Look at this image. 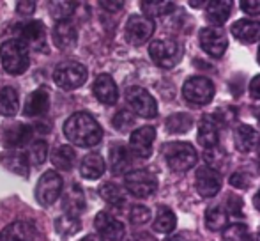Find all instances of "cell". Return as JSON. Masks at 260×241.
<instances>
[{
    "label": "cell",
    "mask_w": 260,
    "mask_h": 241,
    "mask_svg": "<svg viewBox=\"0 0 260 241\" xmlns=\"http://www.w3.org/2000/svg\"><path fill=\"white\" fill-rule=\"evenodd\" d=\"M64 135L78 147H94L103 138V130L90 114L76 112L64 123Z\"/></svg>",
    "instance_id": "1"
},
{
    "label": "cell",
    "mask_w": 260,
    "mask_h": 241,
    "mask_svg": "<svg viewBox=\"0 0 260 241\" xmlns=\"http://www.w3.org/2000/svg\"><path fill=\"white\" fill-rule=\"evenodd\" d=\"M0 61L9 75H21L30 64L28 46L20 39H9L0 46Z\"/></svg>",
    "instance_id": "2"
},
{
    "label": "cell",
    "mask_w": 260,
    "mask_h": 241,
    "mask_svg": "<svg viewBox=\"0 0 260 241\" xmlns=\"http://www.w3.org/2000/svg\"><path fill=\"white\" fill-rule=\"evenodd\" d=\"M163 156L167 160L168 167H170L174 172H186V170L193 169V165L197 163V151L191 144H186V142H170V144H165L161 147Z\"/></svg>",
    "instance_id": "3"
},
{
    "label": "cell",
    "mask_w": 260,
    "mask_h": 241,
    "mask_svg": "<svg viewBox=\"0 0 260 241\" xmlns=\"http://www.w3.org/2000/svg\"><path fill=\"white\" fill-rule=\"evenodd\" d=\"M87 68L80 62H62L53 73V82L64 91H75L87 82Z\"/></svg>",
    "instance_id": "4"
},
{
    "label": "cell",
    "mask_w": 260,
    "mask_h": 241,
    "mask_svg": "<svg viewBox=\"0 0 260 241\" xmlns=\"http://www.w3.org/2000/svg\"><path fill=\"white\" fill-rule=\"evenodd\" d=\"M182 98L197 107L211 103L214 98V83L207 76H191L182 85Z\"/></svg>",
    "instance_id": "5"
},
{
    "label": "cell",
    "mask_w": 260,
    "mask_h": 241,
    "mask_svg": "<svg viewBox=\"0 0 260 241\" xmlns=\"http://www.w3.org/2000/svg\"><path fill=\"white\" fill-rule=\"evenodd\" d=\"M149 55L154 61L156 66L163 69H170L179 64L182 57V50L177 41L172 39H156L149 46Z\"/></svg>",
    "instance_id": "6"
},
{
    "label": "cell",
    "mask_w": 260,
    "mask_h": 241,
    "mask_svg": "<svg viewBox=\"0 0 260 241\" xmlns=\"http://www.w3.org/2000/svg\"><path fill=\"white\" fill-rule=\"evenodd\" d=\"M124 186L131 195L138 199H145L156 193L157 190V177L151 170H131L124 176Z\"/></svg>",
    "instance_id": "7"
},
{
    "label": "cell",
    "mask_w": 260,
    "mask_h": 241,
    "mask_svg": "<svg viewBox=\"0 0 260 241\" xmlns=\"http://www.w3.org/2000/svg\"><path fill=\"white\" fill-rule=\"evenodd\" d=\"M62 188H64V181L58 176V172L48 170L38 181V186H36V200L41 206H52V204L58 200Z\"/></svg>",
    "instance_id": "8"
},
{
    "label": "cell",
    "mask_w": 260,
    "mask_h": 241,
    "mask_svg": "<svg viewBox=\"0 0 260 241\" xmlns=\"http://www.w3.org/2000/svg\"><path fill=\"white\" fill-rule=\"evenodd\" d=\"M126 100L131 105L135 112L140 117L145 119H154L157 115V103L156 100L151 96L149 91H145L144 87H129L126 91Z\"/></svg>",
    "instance_id": "9"
},
{
    "label": "cell",
    "mask_w": 260,
    "mask_h": 241,
    "mask_svg": "<svg viewBox=\"0 0 260 241\" xmlns=\"http://www.w3.org/2000/svg\"><path fill=\"white\" fill-rule=\"evenodd\" d=\"M154 34V21L144 14H133L126 23V39L131 45H144Z\"/></svg>",
    "instance_id": "10"
},
{
    "label": "cell",
    "mask_w": 260,
    "mask_h": 241,
    "mask_svg": "<svg viewBox=\"0 0 260 241\" xmlns=\"http://www.w3.org/2000/svg\"><path fill=\"white\" fill-rule=\"evenodd\" d=\"M199 41L202 50L211 57H223V53L226 52V46H229V41H226V34L223 32V28L219 27H206L200 31L199 34Z\"/></svg>",
    "instance_id": "11"
},
{
    "label": "cell",
    "mask_w": 260,
    "mask_h": 241,
    "mask_svg": "<svg viewBox=\"0 0 260 241\" xmlns=\"http://www.w3.org/2000/svg\"><path fill=\"white\" fill-rule=\"evenodd\" d=\"M154 138H156V130L152 126L138 128L129 137V153L138 156V158H149L152 155Z\"/></svg>",
    "instance_id": "12"
},
{
    "label": "cell",
    "mask_w": 260,
    "mask_h": 241,
    "mask_svg": "<svg viewBox=\"0 0 260 241\" xmlns=\"http://www.w3.org/2000/svg\"><path fill=\"white\" fill-rule=\"evenodd\" d=\"M195 186L200 195L206 197V199H211L221 190V174L207 165L200 167L195 176Z\"/></svg>",
    "instance_id": "13"
},
{
    "label": "cell",
    "mask_w": 260,
    "mask_h": 241,
    "mask_svg": "<svg viewBox=\"0 0 260 241\" xmlns=\"http://www.w3.org/2000/svg\"><path fill=\"white\" fill-rule=\"evenodd\" d=\"M94 225H96V231L100 232L101 238L108 241H120L124 239V234H126L122 222L117 220L113 215L106 213V211H101V213L96 215Z\"/></svg>",
    "instance_id": "14"
},
{
    "label": "cell",
    "mask_w": 260,
    "mask_h": 241,
    "mask_svg": "<svg viewBox=\"0 0 260 241\" xmlns=\"http://www.w3.org/2000/svg\"><path fill=\"white\" fill-rule=\"evenodd\" d=\"M62 209L68 217H76L85 209V193L78 183H73L62 197Z\"/></svg>",
    "instance_id": "15"
},
{
    "label": "cell",
    "mask_w": 260,
    "mask_h": 241,
    "mask_svg": "<svg viewBox=\"0 0 260 241\" xmlns=\"http://www.w3.org/2000/svg\"><path fill=\"white\" fill-rule=\"evenodd\" d=\"M32 135H34V128L27 126V124L16 123L6 126V130L2 133V140L6 147H21V145L30 142Z\"/></svg>",
    "instance_id": "16"
},
{
    "label": "cell",
    "mask_w": 260,
    "mask_h": 241,
    "mask_svg": "<svg viewBox=\"0 0 260 241\" xmlns=\"http://www.w3.org/2000/svg\"><path fill=\"white\" fill-rule=\"evenodd\" d=\"M260 144V135L255 128L248 126V124H239L234 130V145L239 153H251L258 147Z\"/></svg>",
    "instance_id": "17"
},
{
    "label": "cell",
    "mask_w": 260,
    "mask_h": 241,
    "mask_svg": "<svg viewBox=\"0 0 260 241\" xmlns=\"http://www.w3.org/2000/svg\"><path fill=\"white\" fill-rule=\"evenodd\" d=\"M94 96L101 101L103 105H115L119 100V89H117L115 82L110 75H100L94 82Z\"/></svg>",
    "instance_id": "18"
},
{
    "label": "cell",
    "mask_w": 260,
    "mask_h": 241,
    "mask_svg": "<svg viewBox=\"0 0 260 241\" xmlns=\"http://www.w3.org/2000/svg\"><path fill=\"white\" fill-rule=\"evenodd\" d=\"M218 124L212 115H204L200 119V124H199V135H197V140L199 144L202 145L204 149H214L218 145V140H219V130H218Z\"/></svg>",
    "instance_id": "19"
},
{
    "label": "cell",
    "mask_w": 260,
    "mask_h": 241,
    "mask_svg": "<svg viewBox=\"0 0 260 241\" xmlns=\"http://www.w3.org/2000/svg\"><path fill=\"white\" fill-rule=\"evenodd\" d=\"M232 34L234 38L239 39L241 43H246V45L257 43L260 41V21L248 20V18L237 20L232 25Z\"/></svg>",
    "instance_id": "20"
},
{
    "label": "cell",
    "mask_w": 260,
    "mask_h": 241,
    "mask_svg": "<svg viewBox=\"0 0 260 241\" xmlns=\"http://www.w3.org/2000/svg\"><path fill=\"white\" fill-rule=\"evenodd\" d=\"M76 27L71 21H57L53 27V43L57 48L60 50H69L76 45Z\"/></svg>",
    "instance_id": "21"
},
{
    "label": "cell",
    "mask_w": 260,
    "mask_h": 241,
    "mask_svg": "<svg viewBox=\"0 0 260 241\" xmlns=\"http://www.w3.org/2000/svg\"><path fill=\"white\" fill-rule=\"evenodd\" d=\"M36 229L28 222H14L0 232V241H34Z\"/></svg>",
    "instance_id": "22"
},
{
    "label": "cell",
    "mask_w": 260,
    "mask_h": 241,
    "mask_svg": "<svg viewBox=\"0 0 260 241\" xmlns=\"http://www.w3.org/2000/svg\"><path fill=\"white\" fill-rule=\"evenodd\" d=\"M50 108V94L46 89H38L27 98L25 101L23 114L27 117H38V115L46 114Z\"/></svg>",
    "instance_id": "23"
},
{
    "label": "cell",
    "mask_w": 260,
    "mask_h": 241,
    "mask_svg": "<svg viewBox=\"0 0 260 241\" xmlns=\"http://www.w3.org/2000/svg\"><path fill=\"white\" fill-rule=\"evenodd\" d=\"M16 31H18V36H20V41H23L25 45L28 46V43L36 45V43H41L45 39V25L43 21L39 20H30V21H25V23H20L16 25Z\"/></svg>",
    "instance_id": "24"
},
{
    "label": "cell",
    "mask_w": 260,
    "mask_h": 241,
    "mask_svg": "<svg viewBox=\"0 0 260 241\" xmlns=\"http://www.w3.org/2000/svg\"><path fill=\"white\" fill-rule=\"evenodd\" d=\"M110 169L115 176L127 174L131 169V153L124 145H113L110 149Z\"/></svg>",
    "instance_id": "25"
},
{
    "label": "cell",
    "mask_w": 260,
    "mask_h": 241,
    "mask_svg": "<svg viewBox=\"0 0 260 241\" xmlns=\"http://www.w3.org/2000/svg\"><path fill=\"white\" fill-rule=\"evenodd\" d=\"M105 160L101 155H98V153H90V155H87L85 158L82 160V163H80V174H82V177H85V179H100L101 176L105 174Z\"/></svg>",
    "instance_id": "26"
},
{
    "label": "cell",
    "mask_w": 260,
    "mask_h": 241,
    "mask_svg": "<svg viewBox=\"0 0 260 241\" xmlns=\"http://www.w3.org/2000/svg\"><path fill=\"white\" fill-rule=\"evenodd\" d=\"M0 163L11 172L20 174V176H28L30 165L27 162V156L21 155V153H6V155L0 156Z\"/></svg>",
    "instance_id": "27"
},
{
    "label": "cell",
    "mask_w": 260,
    "mask_h": 241,
    "mask_svg": "<svg viewBox=\"0 0 260 241\" xmlns=\"http://www.w3.org/2000/svg\"><path fill=\"white\" fill-rule=\"evenodd\" d=\"M76 162V153L71 145H60L52 151V163L58 170H71Z\"/></svg>",
    "instance_id": "28"
},
{
    "label": "cell",
    "mask_w": 260,
    "mask_h": 241,
    "mask_svg": "<svg viewBox=\"0 0 260 241\" xmlns=\"http://www.w3.org/2000/svg\"><path fill=\"white\" fill-rule=\"evenodd\" d=\"M20 101H18V93L13 87H4L0 89V114L6 117L16 115Z\"/></svg>",
    "instance_id": "29"
},
{
    "label": "cell",
    "mask_w": 260,
    "mask_h": 241,
    "mask_svg": "<svg viewBox=\"0 0 260 241\" xmlns=\"http://www.w3.org/2000/svg\"><path fill=\"white\" fill-rule=\"evenodd\" d=\"M207 20L212 25H223L230 16V9H232V2H207Z\"/></svg>",
    "instance_id": "30"
},
{
    "label": "cell",
    "mask_w": 260,
    "mask_h": 241,
    "mask_svg": "<svg viewBox=\"0 0 260 241\" xmlns=\"http://www.w3.org/2000/svg\"><path fill=\"white\" fill-rule=\"evenodd\" d=\"M100 193L106 202H108L110 206L115 207V209L122 207L124 202H126V197H124L122 188H120L119 185H115V183H105V185L100 188Z\"/></svg>",
    "instance_id": "31"
},
{
    "label": "cell",
    "mask_w": 260,
    "mask_h": 241,
    "mask_svg": "<svg viewBox=\"0 0 260 241\" xmlns=\"http://www.w3.org/2000/svg\"><path fill=\"white\" fill-rule=\"evenodd\" d=\"M229 225V215L221 206H214L206 213V227L209 231H223Z\"/></svg>",
    "instance_id": "32"
},
{
    "label": "cell",
    "mask_w": 260,
    "mask_h": 241,
    "mask_svg": "<svg viewBox=\"0 0 260 241\" xmlns=\"http://www.w3.org/2000/svg\"><path fill=\"white\" fill-rule=\"evenodd\" d=\"M175 225H177V218H175L174 211L168 209V207H159L154 220V231L161 232V234H168V232L174 231Z\"/></svg>",
    "instance_id": "33"
},
{
    "label": "cell",
    "mask_w": 260,
    "mask_h": 241,
    "mask_svg": "<svg viewBox=\"0 0 260 241\" xmlns=\"http://www.w3.org/2000/svg\"><path fill=\"white\" fill-rule=\"evenodd\" d=\"M165 126H167V130L170 133H186L193 126V117L189 114H186V112H179V114L170 115L167 119V123H165Z\"/></svg>",
    "instance_id": "34"
},
{
    "label": "cell",
    "mask_w": 260,
    "mask_h": 241,
    "mask_svg": "<svg viewBox=\"0 0 260 241\" xmlns=\"http://www.w3.org/2000/svg\"><path fill=\"white\" fill-rule=\"evenodd\" d=\"M25 156H27L28 165L36 167V165H41V163H45L46 158H48V144H46V140L32 142Z\"/></svg>",
    "instance_id": "35"
},
{
    "label": "cell",
    "mask_w": 260,
    "mask_h": 241,
    "mask_svg": "<svg viewBox=\"0 0 260 241\" xmlns=\"http://www.w3.org/2000/svg\"><path fill=\"white\" fill-rule=\"evenodd\" d=\"M175 9L174 2H157V0H151V2H142V11L144 16L154 18V16H165V14L172 13Z\"/></svg>",
    "instance_id": "36"
},
{
    "label": "cell",
    "mask_w": 260,
    "mask_h": 241,
    "mask_svg": "<svg viewBox=\"0 0 260 241\" xmlns=\"http://www.w3.org/2000/svg\"><path fill=\"white\" fill-rule=\"evenodd\" d=\"M80 229H82V224H80V220L76 217H68V215H62L60 218H57V220H55V231H57L58 234L66 236V238L76 234Z\"/></svg>",
    "instance_id": "37"
},
{
    "label": "cell",
    "mask_w": 260,
    "mask_h": 241,
    "mask_svg": "<svg viewBox=\"0 0 260 241\" xmlns=\"http://www.w3.org/2000/svg\"><path fill=\"white\" fill-rule=\"evenodd\" d=\"M75 4L73 2H64V0H58V2L50 4V14L57 21H69V16L75 11Z\"/></svg>",
    "instance_id": "38"
},
{
    "label": "cell",
    "mask_w": 260,
    "mask_h": 241,
    "mask_svg": "<svg viewBox=\"0 0 260 241\" xmlns=\"http://www.w3.org/2000/svg\"><path fill=\"white\" fill-rule=\"evenodd\" d=\"M112 124L117 131H127L131 126H135V115L129 110H119L112 119Z\"/></svg>",
    "instance_id": "39"
},
{
    "label": "cell",
    "mask_w": 260,
    "mask_h": 241,
    "mask_svg": "<svg viewBox=\"0 0 260 241\" xmlns=\"http://www.w3.org/2000/svg\"><path fill=\"white\" fill-rule=\"evenodd\" d=\"M248 236V227L244 224H232L223 229V241H244Z\"/></svg>",
    "instance_id": "40"
},
{
    "label": "cell",
    "mask_w": 260,
    "mask_h": 241,
    "mask_svg": "<svg viewBox=\"0 0 260 241\" xmlns=\"http://www.w3.org/2000/svg\"><path fill=\"white\" fill-rule=\"evenodd\" d=\"M129 220H131V224H135V225L147 224V222L151 220V211L145 206H133L129 211Z\"/></svg>",
    "instance_id": "41"
},
{
    "label": "cell",
    "mask_w": 260,
    "mask_h": 241,
    "mask_svg": "<svg viewBox=\"0 0 260 241\" xmlns=\"http://www.w3.org/2000/svg\"><path fill=\"white\" fill-rule=\"evenodd\" d=\"M204 158H206V162L209 163L207 167H211V169H214V170H216V167H221V160H225L226 162V155L216 147L207 149L206 155H204Z\"/></svg>",
    "instance_id": "42"
},
{
    "label": "cell",
    "mask_w": 260,
    "mask_h": 241,
    "mask_svg": "<svg viewBox=\"0 0 260 241\" xmlns=\"http://www.w3.org/2000/svg\"><path fill=\"white\" fill-rule=\"evenodd\" d=\"M248 183H250V179H248L246 174L243 172H236L230 176V185L234 186V188H248Z\"/></svg>",
    "instance_id": "43"
},
{
    "label": "cell",
    "mask_w": 260,
    "mask_h": 241,
    "mask_svg": "<svg viewBox=\"0 0 260 241\" xmlns=\"http://www.w3.org/2000/svg\"><path fill=\"white\" fill-rule=\"evenodd\" d=\"M239 6H241V9L246 14H250V16H258L260 14V2L250 0V2H241Z\"/></svg>",
    "instance_id": "44"
},
{
    "label": "cell",
    "mask_w": 260,
    "mask_h": 241,
    "mask_svg": "<svg viewBox=\"0 0 260 241\" xmlns=\"http://www.w3.org/2000/svg\"><path fill=\"white\" fill-rule=\"evenodd\" d=\"M36 9V2H18L16 4V11L21 14V16H28L32 14Z\"/></svg>",
    "instance_id": "45"
},
{
    "label": "cell",
    "mask_w": 260,
    "mask_h": 241,
    "mask_svg": "<svg viewBox=\"0 0 260 241\" xmlns=\"http://www.w3.org/2000/svg\"><path fill=\"white\" fill-rule=\"evenodd\" d=\"M248 91H250V96L253 98V100H260V75H257L251 80Z\"/></svg>",
    "instance_id": "46"
},
{
    "label": "cell",
    "mask_w": 260,
    "mask_h": 241,
    "mask_svg": "<svg viewBox=\"0 0 260 241\" xmlns=\"http://www.w3.org/2000/svg\"><path fill=\"white\" fill-rule=\"evenodd\" d=\"M101 7L108 11H119L124 7V2H101Z\"/></svg>",
    "instance_id": "47"
},
{
    "label": "cell",
    "mask_w": 260,
    "mask_h": 241,
    "mask_svg": "<svg viewBox=\"0 0 260 241\" xmlns=\"http://www.w3.org/2000/svg\"><path fill=\"white\" fill-rule=\"evenodd\" d=\"M133 241H154V238L149 234H138V236H135Z\"/></svg>",
    "instance_id": "48"
},
{
    "label": "cell",
    "mask_w": 260,
    "mask_h": 241,
    "mask_svg": "<svg viewBox=\"0 0 260 241\" xmlns=\"http://www.w3.org/2000/svg\"><path fill=\"white\" fill-rule=\"evenodd\" d=\"M80 241H105V239H101L100 236H94V234H90V236H85L83 239H80Z\"/></svg>",
    "instance_id": "49"
},
{
    "label": "cell",
    "mask_w": 260,
    "mask_h": 241,
    "mask_svg": "<svg viewBox=\"0 0 260 241\" xmlns=\"http://www.w3.org/2000/svg\"><path fill=\"white\" fill-rule=\"evenodd\" d=\"M253 206L260 211V192H257V195L253 197Z\"/></svg>",
    "instance_id": "50"
},
{
    "label": "cell",
    "mask_w": 260,
    "mask_h": 241,
    "mask_svg": "<svg viewBox=\"0 0 260 241\" xmlns=\"http://www.w3.org/2000/svg\"><path fill=\"white\" fill-rule=\"evenodd\" d=\"M244 241H260V234H248L246 236V239H244Z\"/></svg>",
    "instance_id": "51"
},
{
    "label": "cell",
    "mask_w": 260,
    "mask_h": 241,
    "mask_svg": "<svg viewBox=\"0 0 260 241\" xmlns=\"http://www.w3.org/2000/svg\"><path fill=\"white\" fill-rule=\"evenodd\" d=\"M189 6L191 7H204V6H207V2H189Z\"/></svg>",
    "instance_id": "52"
},
{
    "label": "cell",
    "mask_w": 260,
    "mask_h": 241,
    "mask_svg": "<svg viewBox=\"0 0 260 241\" xmlns=\"http://www.w3.org/2000/svg\"><path fill=\"white\" fill-rule=\"evenodd\" d=\"M257 61H258V64H260V46H258V53H257Z\"/></svg>",
    "instance_id": "53"
}]
</instances>
